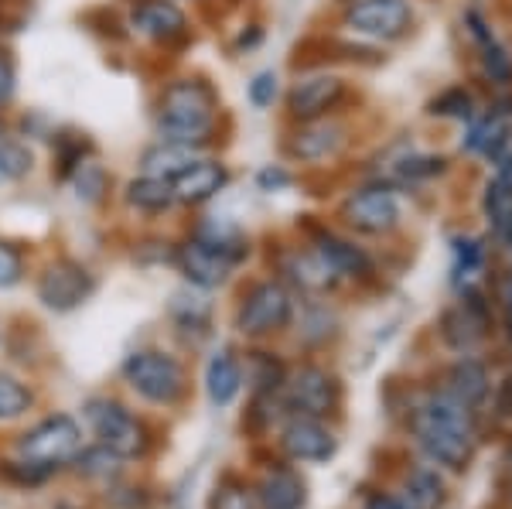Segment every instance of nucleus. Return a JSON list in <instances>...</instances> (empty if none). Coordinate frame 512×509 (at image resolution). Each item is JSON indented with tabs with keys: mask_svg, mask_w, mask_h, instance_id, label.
<instances>
[{
	"mask_svg": "<svg viewBox=\"0 0 512 509\" xmlns=\"http://www.w3.org/2000/svg\"><path fill=\"white\" fill-rule=\"evenodd\" d=\"M181 4H185V0H181ZM192 4H205V0H192Z\"/></svg>",
	"mask_w": 512,
	"mask_h": 509,
	"instance_id": "nucleus-51",
	"label": "nucleus"
},
{
	"mask_svg": "<svg viewBox=\"0 0 512 509\" xmlns=\"http://www.w3.org/2000/svg\"><path fill=\"white\" fill-rule=\"evenodd\" d=\"M246 363H250V369H246V380H253L260 393H277L280 387H284L287 373H284V366L270 356V352H250Z\"/></svg>",
	"mask_w": 512,
	"mask_h": 509,
	"instance_id": "nucleus-39",
	"label": "nucleus"
},
{
	"mask_svg": "<svg viewBox=\"0 0 512 509\" xmlns=\"http://www.w3.org/2000/svg\"><path fill=\"white\" fill-rule=\"evenodd\" d=\"M301 182V171L287 161H267L256 168L253 175V188L263 195H277V192H291V188Z\"/></svg>",
	"mask_w": 512,
	"mask_h": 509,
	"instance_id": "nucleus-38",
	"label": "nucleus"
},
{
	"mask_svg": "<svg viewBox=\"0 0 512 509\" xmlns=\"http://www.w3.org/2000/svg\"><path fill=\"white\" fill-rule=\"evenodd\" d=\"M495 414L499 417H512V373H506V380L495 390Z\"/></svg>",
	"mask_w": 512,
	"mask_h": 509,
	"instance_id": "nucleus-46",
	"label": "nucleus"
},
{
	"mask_svg": "<svg viewBox=\"0 0 512 509\" xmlns=\"http://www.w3.org/2000/svg\"><path fill=\"white\" fill-rule=\"evenodd\" d=\"M168 315H171V325H175L181 335H188V339H205V335L212 332L209 291H198V287L185 284L181 291H175V298H171Z\"/></svg>",
	"mask_w": 512,
	"mask_h": 509,
	"instance_id": "nucleus-27",
	"label": "nucleus"
},
{
	"mask_svg": "<svg viewBox=\"0 0 512 509\" xmlns=\"http://www.w3.org/2000/svg\"><path fill=\"white\" fill-rule=\"evenodd\" d=\"M38 171V147L24 141L21 134L7 130L0 137V188L24 185L28 178H35Z\"/></svg>",
	"mask_w": 512,
	"mask_h": 509,
	"instance_id": "nucleus-30",
	"label": "nucleus"
},
{
	"mask_svg": "<svg viewBox=\"0 0 512 509\" xmlns=\"http://www.w3.org/2000/svg\"><path fill=\"white\" fill-rule=\"evenodd\" d=\"M451 253H454V267H451L454 277H451V284L461 291V287L472 284V277L485 267V253H489V246H485L482 236L458 233L451 240Z\"/></svg>",
	"mask_w": 512,
	"mask_h": 509,
	"instance_id": "nucleus-33",
	"label": "nucleus"
},
{
	"mask_svg": "<svg viewBox=\"0 0 512 509\" xmlns=\"http://www.w3.org/2000/svg\"><path fill=\"white\" fill-rule=\"evenodd\" d=\"M7 4H14V0H7Z\"/></svg>",
	"mask_w": 512,
	"mask_h": 509,
	"instance_id": "nucleus-52",
	"label": "nucleus"
},
{
	"mask_svg": "<svg viewBox=\"0 0 512 509\" xmlns=\"http://www.w3.org/2000/svg\"><path fill=\"white\" fill-rule=\"evenodd\" d=\"M297 315V294L277 277H260L243 287L233 311V328L243 339L263 342L287 332Z\"/></svg>",
	"mask_w": 512,
	"mask_h": 509,
	"instance_id": "nucleus-7",
	"label": "nucleus"
},
{
	"mask_svg": "<svg viewBox=\"0 0 512 509\" xmlns=\"http://www.w3.org/2000/svg\"><path fill=\"white\" fill-rule=\"evenodd\" d=\"M492 328V305L485 298V291L478 284H468L458 291V301L451 308H444L437 332H441L444 346L458 356H472L482 346L485 335Z\"/></svg>",
	"mask_w": 512,
	"mask_h": 509,
	"instance_id": "nucleus-12",
	"label": "nucleus"
},
{
	"mask_svg": "<svg viewBox=\"0 0 512 509\" xmlns=\"http://www.w3.org/2000/svg\"><path fill=\"white\" fill-rule=\"evenodd\" d=\"M117 175H113V168L106 164L103 158H89L82 161L76 171L69 175V182L65 188L72 192V199L79 205H86V209H103L110 199H117Z\"/></svg>",
	"mask_w": 512,
	"mask_h": 509,
	"instance_id": "nucleus-25",
	"label": "nucleus"
},
{
	"mask_svg": "<svg viewBox=\"0 0 512 509\" xmlns=\"http://www.w3.org/2000/svg\"><path fill=\"white\" fill-rule=\"evenodd\" d=\"M461 28H465V35L472 38L475 48L495 38V28H492L489 14H485L482 7H465V11H461Z\"/></svg>",
	"mask_w": 512,
	"mask_h": 509,
	"instance_id": "nucleus-43",
	"label": "nucleus"
},
{
	"mask_svg": "<svg viewBox=\"0 0 512 509\" xmlns=\"http://www.w3.org/2000/svg\"><path fill=\"white\" fill-rule=\"evenodd\" d=\"M76 462H79L82 475H113V472H117V465H120V455H117V451L99 445V448L79 451Z\"/></svg>",
	"mask_w": 512,
	"mask_h": 509,
	"instance_id": "nucleus-42",
	"label": "nucleus"
},
{
	"mask_svg": "<svg viewBox=\"0 0 512 509\" xmlns=\"http://www.w3.org/2000/svg\"><path fill=\"white\" fill-rule=\"evenodd\" d=\"M120 376L137 397H144L147 404H158V407L178 404L188 390V373L181 366V359L175 352L158 346H144L130 352L120 366Z\"/></svg>",
	"mask_w": 512,
	"mask_h": 509,
	"instance_id": "nucleus-9",
	"label": "nucleus"
},
{
	"mask_svg": "<svg viewBox=\"0 0 512 509\" xmlns=\"http://www.w3.org/2000/svg\"><path fill=\"white\" fill-rule=\"evenodd\" d=\"M171 267L181 274V281L198 287V291H219V287H226L233 281L236 267L229 264L222 253L212 250L209 243H202L198 236L185 233L175 240V260H171Z\"/></svg>",
	"mask_w": 512,
	"mask_h": 509,
	"instance_id": "nucleus-19",
	"label": "nucleus"
},
{
	"mask_svg": "<svg viewBox=\"0 0 512 509\" xmlns=\"http://www.w3.org/2000/svg\"><path fill=\"white\" fill-rule=\"evenodd\" d=\"M284 76L277 69H260L246 79V103L253 106L256 113H270L280 110V100H284Z\"/></svg>",
	"mask_w": 512,
	"mask_h": 509,
	"instance_id": "nucleus-35",
	"label": "nucleus"
},
{
	"mask_svg": "<svg viewBox=\"0 0 512 509\" xmlns=\"http://www.w3.org/2000/svg\"><path fill=\"white\" fill-rule=\"evenodd\" d=\"M205 4H209V0H205ZM216 4H222V7H243L246 0H216Z\"/></svg>",
	"mask_w": 512,
	"mask_h": 509,
	"instance_id": "nucleus-49",
	"label": "nucleus"
},
{
	"mask_svg": "<svg viewBox=\"0 0 512 509\" xmlns=\"http://www.w3.org/2000/svg\"><path fill=\"white\" fill-rule=\"evenodd\" d=\"M355 141L359 137H355L352 113H338V117L311 120V123H284L280 154L297 171H328L338 161L349 158Z\"/></svg>",
	"mask_w": 512,
	"mask_h": 509,
	"instance_id": "nucleus-4",
	"label": "nucleus"
},
{
	"mask_svg": "<svg viewBox=\"0 0 512 509\" xmlns=\"http://www.w3.org/2000/svg\"><path fill=\"white\" fill-rule=\"evenodd\" d=\"M338 31L369 45H403L417 31L414 0H349L338 7Z\"/></svg>",
	"mask_w": 512,
	"mask_h": 509,
	"instance_id": "nucleus-8",
	"label": "nucleus"
},
{
	"mask_svg": "<svg viewBox=\"0 0 512 509\" xmlns=\"http://www.w3.org/2000/svg\"><path fill=\"white\" fill-rule=\"evenodd\" d=\"M448 397L458 400L461 407L468 410H478L489 400V390H492V376H489V366L475 356H458L454 363L448 366L444 373V387H441Z\"/></svg>",
	"mask_w": 512,
	"mask_h": 509,
	"instance_id": "nucleus-24",
	"label": "nucleus"
},
{
	"mask_svg": "<svg viewBox=\"0 0 512 509\" xmlns=\"http://www.w3.org/2000/svg\"><path fill=\"white\" fill-rule=\"evenodd\" d=\"M335 223L359 240H390L407 223L403 195L376 178H366L342 192L335 205Z\"/></svg>",
	"mask_w": 512,
	"mask_h": 509,
	"instance_id": "nucleus-5",
	"label": "nucleus"
},
{
	"mask_svg": "<svg viewBox=\"0 0 512 509\" xmlns=\"http://www.w3.org/2000/svg\"><path fill=\"white\" fill-rule=\"evenodd\" d=\"M284 404L287 410H294V417H328L342 400V387H338V376L328 373L325 366H301L294 369L291 376L284 380Z\"/></svg>",
	"mask_w": 512,
	"mask_h": 509,
	"instance_id": "nucleus-18",
	"label": "nucleus"
},
{
	"mask_svg": "<svg viewBox=\"0 0 512 509\" xmlns=\"http://www.w3.org/2000/svg\"><path fill=\"white\" fill-rule=\"evenodd\" d=\"M355 103H359V86L342 69L318 65V69H297L291 76L280 100V117L284 123H311L352 113Z\"/></svg>",
	"mask_w": 512,
	"mask_h": 509,
	"instance_id": "nucleus-3",
	"label": "nucleus"
},
{
	"mask_svg": "<svg viewBox=\"0 0 512 509\" xmlns=\"http://www.w3.org/2000/svg\"><path fill=\"white\" fill-rule=\"evenodd\" d=\"M86 421L93 434L99 438V445L117 451L120 458H137L147 448V431L144 424L130 414L120 400L113 397H93L86 404Z\"/></svg>",
	"mask_w": 512,
	"mask_h": 509,
	"instance_id": "nucleus-16",
	"label": "nucleus"
},
{
	"mask_svg": "<svg viewBox=\"0 0 512 509\" xmlns=\"http://www.w3.org/2000/svg\"><path fill=\"white\" fill-rule=\"evenodd\" d=\"M35 404V393L18 376L0 373V421H18Z\"/></svg>",
	"mask_w": 512,
	"mask_h": 509,
	"instance_id": "nucleus-37",
	"label": "nucleus"
},
{
	"mask_svg": "<svg viewBox=\"0 0 512 509\" xmlns=\"http://www.w3.org/2000/svg\"><path fill=\"white\" fill-rule=\"evenodd\" d=\"M263 41H267V28H263V21H243L236 28L233 41H229V52L236 55V59H243V55H253L263 48Z\"/></svg>",
	"mask_w": 512,
	"mask_h": 509,
	"instance_id": "nucleus-41",
	"label": "nucleus"
},
{
	"mask_svg": "<svg viewBox=\"0 0 512 509\" xmlns=\"http://www.w3.org/2000/svg\"><path fill=\"white\" fill-rule=\"evenodd\" d=\"M243 359L236 356L233 346H222L205 363V393L216 407H229L243 390Z\"/></svg>",
	"mask_w": 512,
	"mask_h": 509,
	"instance_id": "nucleus-26",
	"label": "nucleus"
},
{
	"mask_svg": "<svg viewBox=\"0 0 512 509\" xmlns=\"http://www.w3.org/2000/svg\"><path fill=\"white\" fill-rule=\"evenodd\" d=\"M256 499L263 509H304L308 503V492H304L301 475L291 469H274L260 479L256 486Z\"/></svg>",
	"mask_w": 512,
	"mask_h": 509,
	"instance_id": "nucleus-31",
	"label": "nucleus"
},
{
	"mask_svg": "<svg viewBox=\"0 0 512 509\" xmlns=\"http://www.w3.org/2000/svg\"><path fill=\"white\" fill-rule=\"evenodd\" d=\"M274 270H277V281H284L297 298H328L335 294L342 281L325 260L318 257V250L311 243H291V246H280L277 260H274Z\"/></svg>",
	"mask_w": 512,
	"mask_h": 509,
	"instance_id": "nucleus-13",
	"label": "nucleus"
},
{
	"mask_svg": "<svg viewBox=\"0 0 512 509\" xmlns=\"http://www.w3.org/2000/svg\"><path fill=\"white\" fill-rule=\"evenodd\" d=\"M96 287L99 281L93 267L69 257V253L45 260L35 274V298L52 315H72V311H79L96 294Z\"/></svg>",
	"mask_w": 512,
	"mask_h": 509,
	"instance_id": "nucleus-11",
	"label": "nucleus"
},
{
	"mask_svg": "<svg viewBox=\"0 0 512 509\" xmlns=\"http://www.w3.org/2000/svg\"><path fill=\"white\" fill-rule=\"evenodd\" d=\"M202 158V151H195V147H181V144H171V141H158V137H151L144 147L137 151V171H144V175H158V178H168V182H175L181 171L188 168V164H195Z\"/></svg>",
	"mask_w": 512,
	"mask_h": 509,
	"instance_id": "nucleus-28",
	"label": "nucleus"
},
{
	"mask_svg": "<svg viewBox=\"0 0 512 509\" xmlns=\"http://www.w3.org/2000/svg\"><path fill=\"white\" fill-rule=\"evenodd\" d=\"M18 59L11 48L0 41V117H11L14 100H18Z\"/></svg>",
	"mask_w": 512,
	"mask_h": 509,
	"instance_id": "nucleus-40",
	"label": "nucleus"
},
{
	"mask_svg": "<svg viewBox=\"0 0 512 509\" xmlns=\"http://www.w3.org/2000/svg\"><path fill=\"white\" fill-rule=\"evenodd\" d=\"M233 164L222 158L219 151L212 154H202L195 164H188L185 171L171 182L175 188V202L178 209L185 212H202L209 209L212 202L219 199L222 192H229V185H233Z\"/></svg>",
	"mask_w": 512,
	"mask_h": 509,
	"instance_id": "nucleus-17",
	"label": "nucleus"
},
{
	"mask_svg": "<svg viewBox=\"0 0 512 509\" xmlns=\"http://www.w3.org/2000/svg\"><path fill=\"white\" fill-rule=\"evenodd\" d=\"M233 120L209 72H171L154 86L151 137L212 154L226 144Z\"/></svg>",
	"mask_w": 512,
	"mask_h": 509,
	"instance_id": "nucleus-1",
	"label": "nucleus"
},
{
	"mask_svg": "<svg viewBox=\"0 0 512 509\" xmlns=\"http://www.w3.org/2000/svg\"><path fill=\"white\" fill-rule=\"evenodd\" d=\"M18 451L24 462L59 469L65 462H76V455L82 451V428L76 424V417L52 414L41 424H35L28 434H21Z\"/></svg>",
	"mask_w": 512,
	"mask_h": 509,
	"instance_id": "nucleus-15",
	"label": "nucleus"
},
{
	"mask_svg": "<svg viewBox=\"0 0 512 509\" xmlns=\"http://www.w3.org/2000/svg\"><path fill=\"white\" fill-rule=\"evenodd\" d=\"M280 441L294 462H328L335 455V434L318 417H291Z\"/></svg>",
	"mask_w": 512,
	"mask_h": 509,
	"instance_id": "nucleus-23",
	"label": "nucleus"
},
{
	"mask_svg": "<svg viewBox=\"0 0 512 509\" xmlns=\"http://www.w3.org/2000/svg\"><path fill=\"white\" fill-rule=\"evenodd\" d=\"M7 24H11V4H7V0H0V38H4V31H11Z\"/></svg>",
	"mask_w": 512,
	"mask_h": 509,
	"instance_id": "nucleus-48",
	"label": "nucleus"
},
{
	"mask_svg": "<svg viewBox=\"0 0 512 509\" xmlns=\"http://www.w3.org/2000/svg\"><path fill=\"white\" fill-rule=\"evenodd\" d=\"M99 144L89 130L72 127V123H59L48 137V175H52L55 185H65L69 175L79 168L82 161L96 158Z\"/></svg>",
	"mask_w": 512,
	"mask_h": 509,
	"instance_id": "nucleus-21",
	"label": "nucleus"
},
{
	"mask_svg": "<svg viewBox=\"0 0 512 509\" xmlns=\"http://www.w3.org/2000/svg\"><path fill=\"white\" fill-rule=\"evenodd\" d=\"M478 52V72L492 86V93H512V48L495 35L492 41L475 48Z\"/></svg>",
	"mask_w": 512,
	"mask_h": 509,
	"instance_id": "nucleus-32",
	"label": "nucleus"
},
{
	"mask_svg": "<svg viewBox=\"0 0 512 509\" xmlns=\"http://www.w3.org/2000/svg\"><path fill=\"white\" fill-rule=\"evenodd\" d=\"M366 509H410L400 496H386V492H376V496L366 499Z\"/></svg>",
	"mask_w": 512,
	"mask_h": 509,
	"instance_id": "nucleus-47",
	"label": "nucleus"
},
{
	"mask_svg": "<svg viewBox=\"0 0 512 509\" xmlns=\"http://www.w3.org/2000/svg\"><path fill=\"white\" fill-rule=\"evenodd\" d=\"M304 219L308 223H297L304 243L315 246L318 257L335 270L342 284H366L379 274L376 257L359 243V236L345 233L342 226L328 223V219H315V216H304Z\"/></svg>",
	"mask_w": 512,
	"mask_h": 509,
	"instance_id": "nucleus-10",
	"label": "nucleus"
},
{
	"mask_svg": "<svg viewBox=\"0 0 512 509\" xmlns=\"http://www.w3.org/2000/svg\"><path fill=\"white\" fill-rule=\"evenodd\" d=\"M188 233L198 236L202 243H209L212 250L222 253L236 270L253 257V236L246 233L243 226L233 223V219H222V216H198Z\"/></svg>",
	"mask_w": 512,
	"mask_h": 509,
	"instance_id": "nucleus-22",
	"label": "nucleus"
},
{
	"mask_svg": "<svg viewBox=\"0 0 512 509\" xmlns=\"http://www.w3.org/2000/svg\"><path fill=\"white\" fill-rule=\"evenodd\" d=\"M7 130H11V117H0V137H4Z\"/></svg>",
	"mask_w": 512,
	"mask_h": 509,
	"instance_id": "nucleus-50",
	"label": "nucleus"
},
{
	"mask_svg": "<svg viewBox=\"0 0 512 509\" xmlns=\"http://www.w3.org/2000/svg\"><path fill=\"white\" fill-rule=\"evenodd\" d=\"M482 110V100L475 96V89L468 82H451V86H441L431 100L424 103V117L427 120H441V123H458L465 127L475 113Z\"/></svg>",
	"mask_w": 512,
	"mask_h": 509,
	"instance_id": "nucleus-29",
	"label": "nucleus"
},
{
	"mask_svg": "<svg viewBox=\"0 0 512 509\" xmlns=\"http://www.w3.org/2000/svg\"><path fill=\"white\" fill-rule=\"evenodd\" d=\"M454 171V158L451 154H441V151H417V147H410V151H390L383 158V164L373 171L369 178H376V182L396 188L400 195L407 192H420V188L441 182V178H448Z\"/></svg>",
	"mask_w": 512,
	"mask_h": 509,
	"instance_id": "nucleus-14",
	"label": "nucleus"
},
{
	"mask_svg": "<svg viewBox=\"0 0 512 509\" xmlns=\"http://www.w3.org/2000/svg\"><path fill=\"white\" fill-rule=\"evenodd\" d=\"M403 503L410 509H437L444 503V479L437 475L431 465H417L403 479Z\"/></svg>",
	"mask_w": 512,
	"mask_h": 509,
	"instance_id": "nucleus-34",
	"label": "nucleus"
},
{
	"mask_svg": "<svg viewBox=\"0 0 512 509\" xmlns=\"http://www.w3.org/2000/svg\"><path fill=\"white\" fill-rule=\"evenodd\" d=\"M120 7L130 41H140L151 52L178 59L195 45V18L181 0H123Z\"/></svg>",
	"mask_w": 512,
	"mask_h": 509,
	"instance_id": "nucleus-6",
	"label": "nucleus"
},
{
	"mask_svg": "<svg viewBox=\"0 0 512 509\" xmlns=\"http://www.w3.org/2000/svg\"><path fill=\"white\" fill-rule=\"evenodd\" d=\"M489 182L499 188L502 195H509L512 199V151L502 154L499 161L492 164V175H489Z\"/></svg>",
	"mask_w": 512,
	"mask_h": 509,
	"instance_id": "nucleus-44",
	"label": "nucleus"
},
{
	"mask_svg": "<svg viewBox=\"0 0 512 509\" xmlns=\"http://www.w3.org/2000/svg\"><path fill=\"white\" fill-rule=\"evenodd\" d=\"M475 410L461 407L444 390L427 393L410 414V428L417 434V445L434 465L448 472H465L475 451Z\"/></svg>",
	"mask_w": 512,
	"mask_h": 509,
	"instance_id": "nucleus-2",
	"label": "nucleus"
},
{
	"mask_svg": "<svg viewBox=\"0 0 512 509\" xmlns=\"http://www.w3.org/2000/svg\"><path fill=\"white\" fill-rule=\"evenodd\" d=\"M216 509H253V499L246 496V489L239 486H226L216 496Z\"/></svg>",
	"mask_w": 512,
	"mask_h": 509,
	"instance_id": "nucleus-45",
	"label": "nucleus"
},
{
	"mask_svg": "<svg viewBox=\"0 0 512 509\" xmlns=\"http://www.w3.org/2000/svg\"><path fill=\"white\" fill-rule=\"evenodd\" d=\"M28 281V253L18 240L0 236V291H14Z\"/></svg>",
	"mask_w": 512,
	"mask_h": 509,
	"instance_id": "nucleus-36",
	"label": "nucleus"
},
{
	"mask_svg": "<svg viewBox=\"0 0 512 509\" xmlns=\"http://www.w3.org/2000/svg\"><path fill=\"white\" fill-rule=\"evenodd\" d=\"M117 202L130 216L147 219V223H158V219L178 212L175 188H171L168 178L144 175V171H134L130 178H123L117 185Z\"/></svg>",
	"mask_w": 512,
	"mask_h": 509,
	"instance_id": "nucleus-20",
	"label": "nucleus"
}]
</instances>
